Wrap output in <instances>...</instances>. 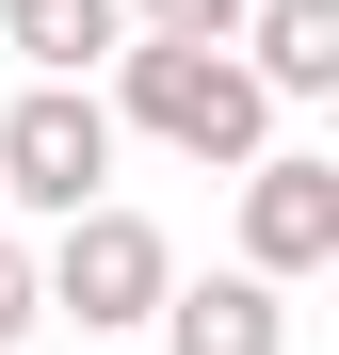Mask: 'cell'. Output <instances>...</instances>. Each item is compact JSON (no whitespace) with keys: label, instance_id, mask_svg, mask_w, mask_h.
I'll list each match as a JSON object with an SVG mask.
<instances>
[{"label":"cell","instance_id":"obj_1","mask_svg":"<svg viewBox=\"0 0 339 355\" xmlns=\"http://www.w3.org/2000/svg\"><path fill=\"white\" fill-rule=\"evenodd\" d=\"M113 130H146V146H178V162H275V97L243 81V49H113Z\"/></svg>","mask_w":339,"mask_h":355},{"label":"cell","instance_id":"obj_2","mask_svg":"<svg viewBox=\"0 0 339 355\" xmlns=\"http://www.w3.org/2000/svg\"><path fill=\"white\" fill-rule=\"evenodd\" d=\"M0 210H49V226L113 210V113L81 81H33L17 113H0Z\"/></svg>","mask_w":339,"mask_h":355},{"label":"cell","instance_id":"obj_3","mask_svg":"<svg viewBox=\"0 0 339 355\" xmlns=\"http://www.w3.org/2000/svg\"><path fill=\"white\" fill-rule=\"evenodd\" d=\"M33 291H49L81 339H130V323H162V291H178V243H162L146 210H81L65 243L33 259Z\"/></svg>","mask_w":339,"mask_h":355},{"label":"cell","instance_id":"obj_4","mask_svg":"<svg viewBox=\"0 0 339 355\" xmlns=\"http://www.w3.org/2000/svg\"><path fill=\"white\" fill-rule=\"evenodd\" d=\"M323 259H339V162H307V146L243 162V259H226V275H259V291H307Z\"/></svg>","mask_w":339,"mask_h":355},{"label":"cell","instance_id":"obj_5","mask_svg":"<svg viewBox=\"0 0 339 355\" xmlns=\"http://www.w3.org/2000/svg\"><path fill=\"white\" fill-rule=\"evenodd\" d=\"M162 355H291V291H259V275H178V291H162Z\"/></svg>","mask_w":339,"mask_h":355},{"label":"cell","instance_id":"obj_6","mask_svg":"<svg viewBox=\"0 0 339 355\" xmlns=\"http://www.w3.org/2000/svg\"><path fill=\"white\" fill-rule=\"evenodd\" d=\"M0 49H17L33 81H81L97 97V65L130 49V17H113V0H0Z\"/></svg>","mask_w":339,"mask_h":355},{"label":"cell","instance_id":"obj_7","mask_svg":"<svg viewBox=\"0 0 339 355\" xmlns=\"http://www.w3.org/2000/svg\"><path fill=\"white\" fill-rule=\"evenodd\" d=\"M243 81L259 97H339V0H259L243 17Z\"/></svg>","mask_w":339,"mask_h":355},{"label":"cell","instance_id":"obj_8","mask_svg":"<svg viewBox=\"0 0 339 355\" xmlns=\"http://www.w3.org/2000/svg\"><path fill=\"white\" fill-rule=\"evenodd\" d=\"M113 17H130V49H243L259 0H113Z\"/></svg>","mask_w":339,"mask_h":355},{"label":"cell","instance_id":"obj_9","mask_svg":"<svg viewBox=\"0 0 339 355\" xmlns=\"http://www.w3.org/2000/svg\"><path fill=\"white\" fill-rule=\"evenodd\" d=\"M33 323H49V291H33V259H17V243H0V355H17Z\"/></svg>","mask_w":339,"mask_h":355}]
</instances>
